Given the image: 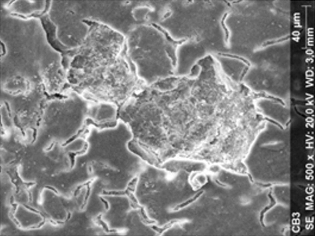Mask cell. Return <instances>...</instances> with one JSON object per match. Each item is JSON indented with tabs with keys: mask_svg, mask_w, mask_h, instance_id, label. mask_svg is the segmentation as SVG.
Segmentation results:
<instances>
[{
	"mask_svg": "<svg viewBox=\"0 0 315 236\" xmlns=\"http://www.w3.org/2000/svg\"><path fill=\"white\" fill-rule=\"evenodd\" d=\"M153 26L151 35L152 26L148 25V38L146 33L144 36L141 26L139 27L145 41L139 33V49L130 55L138 76L148 85L174 75L177 50L179 45V42L174 41L164 29L156 25ZM144 27L145 32L144 25Z\"/></svg>",
	"mask_w": 315,
	"mask_h": 236,
	"instance_id": "7a4b0ae2",
	"label": "cell"
},
{
	"mask_svg": "<svg viewBox=\"0 0 315 236\" xmlns=\"http://www.w3.org/2000/svg\"><path fill=\"white\" fill-rule=\"evenodd\" d=\"M54 145V143H52V144H51L50 145V147H48V149H47V151H50L51 150V149H52V147H53Z\"/></svg>",
	"mask_w": 315,
	"mask_h": 236,
	"instance_id": "d6986e66",
	"label": "cell"
},
{
	"mask_svg": "<svg viewBox=\"0 0 315 236\" xmlns=\"http://www.w3.org/2000/svg\"><path fill=\"white\" fill-rule=\"evenodd\" d=\"M118 109L114 103L103 102L90 105L87 119H89L95 126L101 127V129H109L116 127L117 120Z\"/></svg>",
	"mask_w": 315,
	"mask_h": 236,
	"instance_id": "277c9868",
	"label": "cell"
},
{
	"mask_svg": "<svg viewBox=\"0 0 315 236\" xmlns=\"http://www.w3.org/2000/svg\"><path fill=\"white\" fill-rule=\"evenodd\" d=\"M228 15V12H226L224 14L222 17L221 19L220 23L222 28L223 29L224 32L225 33V42L226 45H227L229 44L230 37V32L227 26H226V24H225V21L226 18H227Z\"/></svg>",
	"mask_w": 315,
	"mask_h": 236,
	"instance_id": "ba28073f",
	"label": "cell"
},
{
	"mask_svg": "<svg viewBox=\"0 0 315 236\" xmlns=\"http://www.w3.org/2000/svg\"><path fill=\"white\" fill-rule=\"evenodd\" d=\"M258 112L269 121L283 128L289 126L291 115L289 105L273 98L262 97L256 100Z\"/></svg>",
	"mask_w": 315,
	"mask_h": 236,
	"instance_id": "3957f363",
	"label": "cell"
},
{
	"mask_svg": "<svg viewBox=\"0 0 315 236\" xmlns=\"http://www.w3.org/2000/svg\"><path fill=\"white\" fill-rule=\"evenodd\" d=\"M39 19L45 31L46 41L50 47L58 52L62 53L65 52L68 47L61 43L57 38L56 25L50 19L48 14Z\"/></svg>",
	"mask_w": 315,
	"mask_h": 236,
	"instance_id": "5b68a950",
	"label": "cell"
},
{
	"mask_svg": "<svg viewBox=\"0 0 315 236\" xmlns=\"http://www.w3.org/2000/svg\"><path fill=\"white\" fill-rule=\"evenodd\" d=\"M71 214L69 212L67 217L66 221H68L71 217Z\"/></svg>",
	"mask_w": 315,
	"mask_h": 236,
	"instance_id": "ffe728a7",
	"label": "cell"
},
{
	"mask_svg": "<svg viewBox=\"0 0 315 236\" xmlns=\"http://www.w3.org/2000/svg\"><path fill=\"white\" fill-rule=\"evenodd\" d=\"M103 194L109 195H126V190L125 191H103Z\"/></svg>",
	"mask_w": 315,
	"mask_h": 236,
	"instance_id": "8fae6325",
	"label": "cell"
},
{
	"mask_svg": "<svg viewBox=\"0 0 315 236\" xmlns=\"http://www.w3.org/2000/svg\"><path fill=\"white\" fill-rule=\"evenodd\" d=\"M44 220L42 222L40 223V224L38 225H36L35 226H33L30 227V228L31 229H38L42 227L44 224H45V218H43Z\"/></svg>",
	"mask_w": 315,
	"mask_h": 236,
	"instance_id": "5bb4252c",
	"label": "cell"
},
{
	"mask_svg": "<svg viewBox=\"0 0 315 236\" xmlns=\"http://www.w3.org/2000/svg\"><path fill=\"white\" fill-rule=\"evenodd\" d=\"M45 188L46 189L50 190H51L52 191L54 192L57 194H58V191H57L53 187L50 186H46L45 187Z\"/></svg>",
	"mask_w": 315,
	"mask_h": 236,
	"instance_id": "2e32d148",
	"label": "cell"
},
{
	"mask_svg": "<svg viewBox=\"0 0 315 236\" xmlns=\"http://www.w3.org/2000/svg\"><path fill=\"white\" fill-rule=\"evenodd\" d=\"M204 193V191L201 190L198 191L192 197L183 202L182 203L179 204V205L175 206L174 210H180L181 208H184L186 206H189L190 204L193 203L194 202L196 201L201 197Z\"/></svg>",
	"mask_w": 315,
	"mask_h": 236,
	"instance_id": "52a82bcc",
	"label": "cell"
},
{
	"mask_svg": "<svg viewBox=\"0 0 315 236\" xmlns=\"http://www.w3.org/2000/svg\"><path fill=\"white\" fill-rule=\"evenodd\" d=\"M96 222L98 223V224L100 225L103 227V229H105L107 232H115L116 231L115 230H111L109 229L106 223H105L103 221L101 220V215H100V216L97 217V218L96 219Z\"/></svg>",
	"mask_w": 315,
	"mask_h": 236,
	"instance_id": "30bf717a",
	"label": "cell"
},
{
	"mask_svg": "<svg viewBox=\"0 0 315 236\" xmlns=\"http://www.w3.org/2000/svg\"><path fill=\"white\" fill-rule=\"evenodd\" d=\"M218 55L220 56L223 57L224 58H233L234 59H236L242 61L248 65L249 67H250L251 66L250 63H249L248 60H247L246 59H245L244 58L242 57L236 55L223 53V52H219V53H218Z\"/></svg>",
	"mask_w": 315,
	"mask_h": 236,
	"instance_id": "9c48e42d",
	"label": "cell"
},
{
	"mask_svg": "<svg viewBox=\"0 0 315 236\" xmlns=\"http://www.w3.org/2000/svg\"><path fill=\"white\" fill-rule=\"evenodd\" d=\"M1 49L3 52V55H4L6 53V47L5 44L3 42L1 41Z\"/></svg>",
	"mask_w": 315,
	"mask_h": 236,
	"instance_id": "e0dca14e",
	"label": "cell"
},
{
	"mask_svg": "<svg viewBox=\"0 0 315 236\" xmlns=\"http://www.w3.org/2000/svg\"><path fill=\"white\" fill-rule=\"evenodd\" d=\"M23 206H24V207L25 208H27V209L28 210H30V211H31V212H35V213H37V214H41V216L42 217H44V215L43 214H42L41 213V212H40L39 211H38V210H37L35 209V208H33L32 207H31V206H28L27 205H25V204H24V205H23Z\"/></svg>",
	"mask_w": 315,
	"mask_h": 236,
	"instance_id": "4fadbf2b",
	"label": "cell"
},
{
	"mask_svg": "<svg viewBox=\"0 0 315 236\" xmlns=\"http://www.w3.org/2000/svg\"><path fill=\"white\" fill-rule=\"evenodd\" d=\"M51 3V1H49V0L46 1L45 8L44 9L41 11L33 12L32 13L26 15L16 13H12L10 14V15L25 20L28 19L33 18H39L41 17L48 13V11L50 9Z\"/></svg>",
	"mask_w": 315,
	"mask_h": 236,
	"instance_id": "8992f818",
	"label": "cell"
},
{
	"mask_svg": "<svg viewBox=\"0 0 315 236\" xmlns=\"http://www.w3.org/2000/svg\"><path fill=\"white\" fill-rule=\"evenodd\" d=\"M12 205L13 207V212H14L15 211V210H16L17 206V204H12Z\"/></svg>",
	"mask_w": 315,
	"mask_h": 236,
	"instance_id": "ac0fdd59",
	"label": "cell"
},
{
	"mask_svg": "<svg viewBox=\"0 0 315 236\" xmlns=\"http://www.w3.org/2000/svg\"><path fill=\"white\" fill-rule=\"evenodd\" d=\"M289 36H287L286 37L283 38L279 40H276L272 41L269 42H267L263 44V47H265V46L268 45H271V44H275L277 43L289 39Z\"/></svg>",
	"mask_w": 315,
	"mask_h": 236,
	"instance_id": "7c38bea8",
	"label": "cell"
},
{
	"mask_svg": "<svg viewBox=\"0 0 315 236\" xmlns=\"http://www.w3.org/2000/svg\"><path fill=\"white\" fill-rule=\"evenodd\" d=\"M100 199L101 201L102 202L103 204H104L105 209L107 210H109V204L108 203V202L106 201V200H105L104 199H103L102 198L100 197Z\"/></svg>",
	"mask_w": 315,
	"mask_h": 236,
	"instance_id": "9a60e30c",
	"label": "cell"
},
{
	"mask_svg": "<svg viewBox=\"0 0 315 236\" xmlns=\"http://www.w3.org/2000/svg\"><path fill=\"white\" fill-rule=\"evenodd\" d=\"M290 157L289 126L283 128L267 121L254 141L246 161L255 178L270 180L286 178Z\"/></svg>",
	"mask_w": 315,
	"mask_h": 236,
	"instance_id": "6da1fadb",
	"label": "cell"
}]
</instances>
